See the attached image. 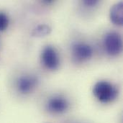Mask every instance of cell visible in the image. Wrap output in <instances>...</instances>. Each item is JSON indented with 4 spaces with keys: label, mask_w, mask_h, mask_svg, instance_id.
<instances>
[{
    "label": "cell",
    "mask_w": 123,
    "mask_h": 123,
    "mask_svg": "<svg viewBox=\"0 0 123 123\" xmlns=\"http://www.w3.org/2000/svg\"><path fill=\"white\" fill-rule=\"evenodd\" d=\"M93 93L100 102L109 103L116 98L117 90L111 83L106 81H101L94 85Z\"/></svg>",
    "instance_id": "cell-1"
},
{
    "label": "cell",
    "mask_w": 123,
    "mask_h": 123,
    "mask_svg": "<svg viewBox=\"0 0 123 123\" xmlns=\"http://www.w3.org/2000/svg\"><path fill=\"white\" fill-rule=\"evenodd\" d=\"M105 46L109 55L112 56L118 55L123 48V41L120 35L116 32L107 33L105 37Z\"/></svg>",
    "instance_id": "cell-2"
},
{
    "label": "cell",
    "mask_w": 123,
    "mask_h": 123,
    "mask_svg": "<svg viewBox=\"0 0 123 123\" xmlns=\"http://www.w3.org/2000/svg\"><path fill=\"white\" fill-rule=\"evenodd\" d=\"M42 61L44 66L50 70L58 68L60 60L55 48L51 45L46 46L42 52Z\"/></svg>",
    "instance_id": "cell-3"
},
{
    "label": "cell",
    "mask_w": 123,
    "mask_h": 123,
    "mask_svg": "<svg viewBox=\"0 0 123 123\" xmlns=\"http://www.w3.org/2000/svg\"><path fill=\"white\" fill-rule=\"evenodd\" d=\"M38 79L32 75H25L20 76L17 81L18 91L23 94L30 93L37 85Z\"/></svg>",
    "instance_id": "cell-4"
},
{
    "label": "cell",
    "mask_w": 123,
    "mask_h": 123,
    "mask_svg": "<svg viewBox=\"0 0 123 123\" xmlns=\"http://www.w3.org/2000/svg\"><path fill=\"white\" fill-rule=\"evenodd\" d=\"M68 100L61 96H55L49 99L47 104V109L54 114H61L66 112L68 108Z\"/></svg>",
    "instance_id": "cell-5"
},
{
    "label": "cell",
    "mask_w": 123,
    "mask_h": 123,
    "mask_svg": "<svg viewBox=\"0 0 123 123\" xmlns=\"http://www.w3.org/2000/svg\"><path fill=\"white\" fill-rule=\"evenodd\" d=\"M73 55L79 61L89 59L93 55V49L91 45L84 43H77L72 46Z\"/></svg>",
    "instance_id": "cell-6"
},
{
    "label": "cell",
    "mask_w": 123,
    "mask_h": 123,
    "mask_svg": "<svg viewBox=\"0 0 123 123\" xmlns=\"http://www.w3.org/2000/svg\"><path fill=\"white\" fill-rule=\"evenodd\" d=\"M110 19L117 25H123V4L119 2L115 4L110 10Z\"/></svg>",
    "instance_id": "cell-7"
},
{
    "label": "cell",
    "mask_w": 123,
    "mask_h": 123,
    "mask_svg": "<svg viewBox=\"0 0 123 123\" xmlns=\"http://www.w3.org/2000/svg\"><path fill=\"white\" fill-rule=\"evenodd\" d=\"M50 32V27L47 25H41L37 26L32 32L34 36L40 37L48 34Z\"/></svg>",
    "instance_id": "cell-8"
},
{
    "label": "cell",
    "mask_w": 123,
    "mask_h": 123,
    "mask_svg": "<svg viewBox=\"0 0 123 123\" xmlns=\"http://www.w3.org/2000/svg\"><path fill=\"white\" fill-rule=\"evenodd\" d=\"M9 25V18L6 14L0 12V31L5 30Z\"/></svg>",
    "instance_id": "cell-9"
},
{
    "label": "cell",
    "mask_w": 123,
    "mask_h": 123,
    "mask_svg": "<svg viewBox=\"0 0 123 123\" xmlns=\"http://www.w3.org/2000/svg\"><path fill=\"white\" fill-rule=\"evenodd\" d=\"M98 1L97 0H86L84 1V4L86 5V6H95L96 4H98Z\"/></svg>",
    "instance_id": "cell-10"
}]
</instances>
